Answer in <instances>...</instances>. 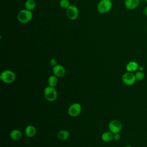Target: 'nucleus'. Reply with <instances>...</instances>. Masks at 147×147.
I'll return each instance as SVG.
<instances>
[{"label":"nucleus","instance_id":"nucleus-1","mask_svg":"<svg viewBox=\"0 0 147 147\" xmlns=\"http://www.w3.org/2000/svg\"><path fill=\"white\" fill-rule=\"evenodd\" d=\"M33 17L32 11L27 9L21 10L18 14L17 19L19 22L22 24H26L29 22Z\"/></svg>","mask_w":147,"mask_h":147},{"label":"nucleus","instance_id":"nucleus-2","mask_svg":"<svg viewBox=\"0 0 147 147\" xmlns=\"http://www.w3.org/2000/svg\"><path fill=\"white\" fill-rule=\"evenodd\" d=\"M112 5L111 0H100L97 5V10L102 14L107 13L111 10Z\"/></svg>","mask_w":147,"mask_h":147},{"label":"nucleus","instance_id":"nucleus-3","mask_svg":"<svg viewBox=\"0 0 147 147\" xmlns=\"http://www.w3.org/2000/svg\"><path fill=\"white\" fill-rule=\"evenodd\" d=\"M0 79L5 83H11L16 79V75L14 72L11 70H4L1 74Z\"/></svg>","mask_w":147,"mask_h":147},{"label":"nucleus","instance_id":"nucleus-4","mask_svg":"<svg viewBox=\"0 0 147 147\" xmlns=\"http://www.w3.org/2000/svg\"><path fill=\"white\" fill-rule=\"evenodd\" d=\"M44 95L48 101L53 102L56 99L57 92L55 87L48 86L44 89Z\"/></svg>","mask_w":147,"mask_h":147},{"label":"nucleus","instance_id":"nucleus-5","mask_svg":"<svg viewBox=\"0 0 147 147\" xmlns=\"http://www.w3.org/2000/svg\"><path fill=\"white\" fill-rule=\"evenodd\" d=\"M136 80H137L135 75L133 72L127 71L126 72L124 73L122 76V82L127 86L133 85Z\"/></svg>","mask_w":147,"mask_h":147},{"label":"nucleus","instance_id":"nucleus-6","mask_svg":"<svg viewBox=\"0 0 147 147\" xmlns=\"http://www.w3.org/2000/svg\"><path fill=\"white\" fill-rule=\"evenodd\" d=\"M122 129V124L119 120L113 119L109 123V131L113 134L119 133Z\"/></svg>","mask_w":147,"mask_h":147},{"label":"nucleus","instance_id":"nucleus-7","mask_svg":"<svg viewBox=\"0 0 147 147\" xmlns=\"http://www.w3.org/2000/svg\"><path fill=\"white\" fill-rule=\"evenodd\" d=\"M79 11L78 7L74 5H70L67 9L66 15L67 17L71 20H76L79 16Z\"/></svg>","mask_w":147,"mask_h":147},{"label":"nucleus","instance_id":"nucleus-8","mask_svg":"<svg viewBox=\"0 0 147 147\" xmlns=\"http://www.w3.org/2000/svg\"><path fill=\"white\" fill-rule=\"evenodd\" d=\"M82 111V106L78 103H72L68 109V113L71 117H76L79 115Z\"/></svg>","mask_w":147,"mask_h":147},{"label":"nucleus","instance_id":"nucleus-9","mask_svg":"<svg viewBox=\"0 0 147 147\" xmlns=\"http://www.w3.org/2000/svg\"><path fill=\"white\" fill-rule=\"evenodd\" d=\"M52 71L53 75H55L58 78L63 77L65 73V69L64 67L60 64H57L56 65L53 67Z\"/></svg>","mask_w":147,"mask_h":147},{"label":"nucleus","instance_id":"nucleus-10","mask_svg":"<svg viewBox=\"0 0 147 147\" xmlns=\"http://www.w3.org/2000/svg\"><path fill=\"white\" fill-rule=\"evenodd\" d=\"M140 4V0H125V6L130 10H134L137 8Z\"/></svg>","mask_w":147,"mask_h":147},{"label":"nucleus","instance_id":"nucleus-11","mask_svg":"<svg viewBox=\"0 0 147 147\" xmlns=\"http://www.w3.org/2000/svg\"><path fill=\"white\" fill-rule=\"evenodd\" d=\"M139 67V64L134 61H130L127 63L126 65V69L127 72H133L138 70Z\"/></svg>","mask_w":147,"mask_h":147},{"label":"nucleus","instance_id":"nucleus-12","mask_svg":"<svg viewBox=\"0 0 147 147\" xmlns=\"http://www.w3.org/2000/svg\"><path fill=\"white\" fill-rule=\"evenodd\" d=\"M37 133L36 129L33 125H28L25 127V133L28 137H33L36 136Z\"/></svg>","mask_w":147,"mask_h":147},{"label":"nucleus","instance_id":"nucleus-13","mask_svg":"<svg viewBox=\"0 0 147 147\" xmlns=\"http://www.w3.org/2000/svg\"><path fill=\"white\" fill-rule=\"evenodd\" d=\"M9 136L13 140L18 141L22 138V132L18 129H13L10 132Z\"/></svg>","mask_w":147,"mask_h":147},{"label":"nucleus","instance_id":"nucleus-14","mask_svg":"<svg viewBox=\"0 0 147 147\" xmlns=\"http://www.w3.org/2000/svg\"><path fill=\"white\" fill-rule=\"evenodd\" d=\"M101 138L105 142H111L114 140V134L110 131H105L102 134Z\"/></svg>","mask_w":147,"mask_h":147},{"label":"nucleus","instance_id":"nucleus-15","mask_svg":"<svg viewBox=\"0 0 147 147\" xmlns=\"http://www.w3.org/2000/svg\"><path fill=\"white\" fill-rule=\"evenodd\" d=\"M57 136L60 140H66L69 137V133L66 130H61L58 132Z\"/></svg>","mask_w":147,"mask_h":147},{"label":"nucleus","instance_id":"nucleus-16","mask_svg":"<svg viewBox=\"0 0 147 147\" xmlns=\"http://www.w3.org/2000/svg\"><path fill=\"white\" fill-rule=\"evenodd\" d=\"M57 78L58 77H57L55 75H52L49 76L48 79V86L55 87L56 86V85L57 84V83H58Z\"/></svg>","mask_w":147,"mask_h":147},{"label":"nucleus","instance_id":"nucleus-17","mask_svg":"<svg viewBox=\"0 0 147 147\" xmlns=\"http://www.w3.org/2000/svg\"><path fill=\"white\" fill-rule=\"evenodd\" d=\"M36 4L34 0H26L25 3V6L26 9L29 10H33L36 7Z\"/></svg>","mask_w":147,"mask_h":147},{"label":"nucleus","instance_id":"nucleus-18","mask_svg":"<svg viewBox=\"0 0 147 147\" xmlns=\"http://www.w3.org/2000/svg\"><path fill=\"white\" fill-rule=\"evenodd\" d=\"M135 76L137 80L138 81H141L144 78H145V74L144 73L143 71H138L135 73Z\"/></svg>","mask_w":147,"mask_h":147},{"label":"nucleus","instance_id":"nucleus-19","mask_svg":"<svg viewBox=\"0 0 147 147\" xmlns=\"http://www.w3.org/2000/svg\"><path fill=\"white\" fill-rule=\"evenodd\" d=\"M60 6L63 9H67L69 6V2L68 0H61L60 1Z\"/></svg>","mask_w":147,"mask_h":147},{"label":"nucleus","instance_id":"nucleus-20","mask_svg":"<svg viewBox=\"0 0 147 147\" xmlns=\"http://www.w3.org/2000/svg\"><path fill=\"white\" fill-rule=\"evenodd\" d=\"M50 64L51 65H52L53 67L56 65L57 64V60L56 59H54V58H52L51 60H50Z\"/></svg>","mask_w":147,"mask_h":147},{"label":"nucleus","instance_id":"nucleus-21","mask_svg":"<svg viewBox=\"0 0 147 147\" xmlns=\"http://www.w3.org/2000/svg\"><path fill=\"white\" fill-rule=\"evenodd\" d=\"M120 137H121V136H120L119 133L114 134V140H115L116 141H118L120 139Z\"/></svg>","mask_w":147,"mask_h":147},{"label":"nucleus","instance_id":"nucleus-22","mask_svg":"<svg viewBox=\"0 0 147 147\" xmlns=\"http://www.w3.org/2000/svg\"><path fill=\"white\" fill-rule=\"evenodd\" d=\"M143 13L144 14V15H145L146 16H147V6L144 8Z\"/></svg>","mask_w":147,"mask_h":147},{"label":"nucleus","instance_id":"nucleus-23","mask_svg":"<svg viewBox=\"0 0 147 147\" xmlns=\"http://www.w3.org/2000/svg\"><path fill=\"white\" fill-rule=\"evenodd\" d=\"M138 71H144V68L143 66H140V65H139V67H138Z\"/></svg>","mask_w":147,"mask_h":147},{"label":"nucleus","instance_id":"nucleus-24","mask_svg":"<svg viewBox=\"0 0 147 147\" xmlns=\"http://www.w3.org/2000/svg\"><path fill=\"white\" fill-rule=\"evenodd\" d=\"M125 147H133V146H130V145H127V146H126Z\"/></svg>","mask_w":147,"mask_h":147},{"label":"nucleus","instance_id":"nucleus-25","mask_svg":"<svg viewBox=\"0 0 147 147\" xmlns=\"http://www.w3.org/2000/svg\"><path fill=\"white\" fill-rule=\"evenodd\" d=\"M145 1H146V2L147 3V0H145Z\"/></svg>","mask_w":147,"mask_h":147}]
</instances>
